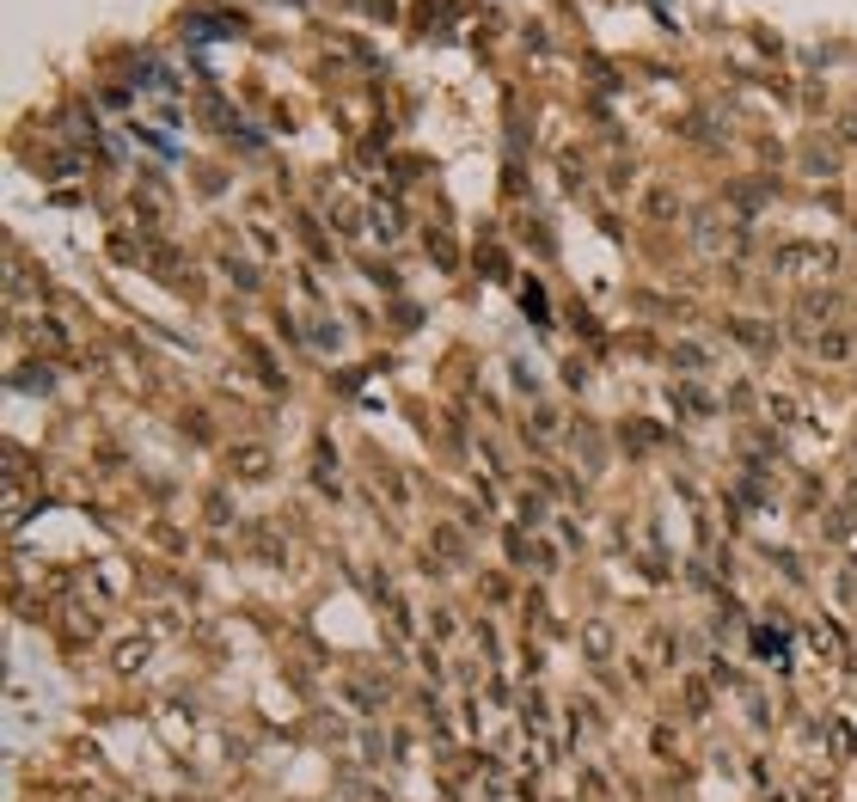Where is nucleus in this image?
I'll return each instance as SVG.
<instances>
[{
	"label": "nucleus",
	"instance_id": "obj_9",
	"mask_svg": "<svg viewBox=\"0 0 857 802\" xmlns=\"http://www.w3.org/2000/svg\"><path fill=\"white\" fill-rule=\"evenodd\" d=\"M809 643H815V656H827V662H851L845 631H839L833 619H815V625H809Z\"/></svg>",
	"mask_w": 857,
	"mask_h": 802
},
{
	"label": "nucleus",
	"instance_id": "obj_8",
	"mask_svg": "<svg viewBox=\"0 0 857 802\" xmlns=\"http://www.w3.org/2000/svg\"><path fill=\"white\" fill-rule=\"evenodd\" d=\"M576 643H582V656H588V662H613V643H619V637H613V625H607V619H582Z\"/></svg>",
	"mask_w": 857,
	"mask_h": 802
},
{
	"label": "nucleus",
	"instance_id": "obj_13",
	"mask_svg": "<svg viewBox=\"0 0 857 802\" xmlns=\"http://www.w3.org/2000/svg\"><path fill=\"white\" fill-rule=\"evenodd\" d=\"M576 447H582L588 472H600V466H607V441H600V429H594V423H576Z\"/></svg>",
	"mask_w": 857,
	"mask_h": 802
},
{
	"label": "nucleus",
	"instance_id": "obj_2",
	"mask_svg": "<svg viewBox=\"0 0 857 802\" xmlns=\"http://www.w3.org/2000/svg\"><path fill=\"white\" fill-rule=\"evenodd\" d=\"M270 472H276V454H270L264 441H233L227 447V478L233 484H264Z\"/></svg>",
	"mask_w": 857,
	"mask_h": 802
},
{
	"label": "nucleus",
	"instance_id": "obj_19",
	"mask_svg": "<svg viewBox=\"0 0 857 802\" xmlns=\"http://www.w3.org/2000/svg\"><path fill=\"white\" fill-rule=\"evenodd\" d=\"M766 417L790 429V423H802V405H796V398H790V392H772V398H766Z\"/></svg>",
	"mask_w": 857,
	"mask_h": 802
},
{
	"label": "nucleus",
	"instance_id": "obj_3",
	"mask_svg": "<svg viewBox=\"0 0 857 802\" xmlns=\"http://www.w3.org/2000/svg\"><path fill=\"white\" fill-rule=\"evenodd\" d=\"M723 331L747 349V356H778V331L766 325V319H747V313H735V319H723Z\"/></svg>",
	"mask_w": 857,
	"mask_h": 802
},
{
	"label": "nucleus",
	"instance_id": "obj_26",
	"mask_svg": "<svg viewBox=\"0 0 857 802\" xmlns=\"http://www.w3.org/2000/svg\"><path fill=\"white\" fill-rule=\"evenodd\" d=\"M331 227H337V233H362V209H356V203L343 196V203L331 209Z\"/></svg>",
	"mask_w": 857,
	"mask_h": 802
},
{
	"label": "nucleus",
	"instance_id": "obj_17",
	"mask_svg": "<svg viewBox=\"0 0 857 802\" xmlns=\"http://www.w3.org/2000/svg\"><path fill=\"white\" fill-rule=\"evenodd\" d=\"M521 717H527V729H533V735H545V723H551V705H545V692H533V686L521 692Z\"/></svg>",
	"mask_w": 857,
	"mask_h": 802
},
{
	"label": "nucleus",
	"instance_id": "obj_15",
	"mask_svg": "<svg viewBox=\"0 0 857 802\" xmlns=\"http://www.w3.org/2000/svg\"><path fill=\"white\" fill-rule=\"evenodd\" d=\"M515 527H527V533L545 527V496H539V490H521V496H515Z\"/></svg>",
	"mask_w": 857,
	"mask_h": 802
},
{
	"label": "nucleus",
	"instance_id": "obj_25",
	"mask_svg": "<svg viewBox=\"0 0 857 802\" xmlns=\"http://www.w3.org/2000/svg\"><path fill=\"white\" fill-rule=\"evenodd\" d=\"M313 484H319V490H337V454H331V447H319V460H313Z\"/></svg>",
	"mask_w": 857,
	"mask_h": 802
},
{
	"label": "nucleus",
	"instance_id": "obj_21",
	"mask_svg": "<svg viewBox=\"0 0 857 802\" xmlns=\"http://www.w3.org/2000/svg\"><path fill=\"white\" fill-rule=\"evenodd\" d=\"M221 270H227V276H233V288H245V294H258V282H264V276H258V264H245V258H227Z\"/></svg>",
	"mask_w": 857,
	"mask_h": 802
},
{
	"label": "nucleus",
	"instance_id": "obj_18",
	"mask_svg": "<svg viewBox=\"0 0 857 802\" xmlns=\"http://www.w3.org/2000/svg\"><path fill=\"white\" fill-rule=\"evenodd\" d=\"M368 227L380 233V245H392V239H398V209H392V203H374V209H368Z\"/></svg>",
	"mask_w": 857,
	"mask_h": 802
},
{
	"label": "nucleus",
	"instance_id": "obj_29",
	"mask_svg": "<svg viewBox=\"0 0 857 802\" xmlns=\"http://www.w3.org/2000/svg\"><path fill=\"white\" fill-rule=\"evenodd\" d=\"M203 509H209V521H215V527H227V521H233V503H227V490H209V503H203Z\"/></svg>",
	"mask_w": 857,
	"mask_h": 802
},
{
	"label": "nucleus",
	"instance_id": "obj_33",
	"mask_svg": "<svg viewBox=\"0 0 857 802\" xmlns=\"http://www.w3.org/2000/svg\"><path fill=\"white\" fill-rule=\"evenodd\" d=\"M711 686H735V668L723 656H711Z\"/></svg>",
	"mask_w": 857,
	"mask_h": 802
},
{
	"label": "nucleus",
	"instance_id": "obj_6",
	"mask_svg": "<svg viewBox=\"0 0 857 802\" xmlns=\"http://www.w3.org/2000/svg\"><path fill=\"white\" fill-rule=\"evenodd\" d=\"M668 405H674L680 417H692V423H698V417H711V411H717V398L704 392L698 380H674V386H668Z\"/></svg>",
	"mask_w": 857,
	"mask_h": 802
},
{
	"label": "nucleus",
	"instance_id": "obj_16",
	"mask_svg": "<svg viewBox=\"0 0 857 802\" xmlns=\"http://www.w3.org/2000/svg\"><path fill=\"white\" fill-rule=\"evenodd\" d=\"M423 245H429V258H435L441 270H460V245H453V233L435 227V233H423Z\"/></svg>",
	"mask_w": 857,
	"mask_h": 802
},
{
	"label": "nucleus",
	"instance_id": "obj_24",
	"mask_svg": "<svg viewBox=\"0 0 857 802\" xmlns=\"http://www.w3.org/2000/svg\"><path fill=\"white\" fill-rule=\"evenodd\" d=\"M178 429H184L190 441H215V423H209V411H184V417H178Z\"/></svg>",
	"mask_w": 857,
	"mask_h": 802
},
{
	"label": "nucleus",
	"instance_id": "obj_12",
	"mask_svg": "<svg viewBox=\"0 0 857 802\" xmlns=\"http://www.w3.org/2000/svg\"><path fill=\"white\" fill-rule=\"evenodd\" d=\"M680 705H686V717H711V680L686 674V680H680Z\"/></svg>",
	"mask_w": 857,
	"mask_h": 802
},
{
	"label": "nucleus",
	"instance_id": "obj_31",
	"mask_svg": "<svg viewBox=\"0 0 857 802\" xmlns=\"http://www.w3.org/2000/svg\"><path fill=\"white\" fill-rule=\"evenodd\" d=\"M453 631H460V625H453V613L435 607V613H429V637H453Z\"/></svg>",
	"mask_w": 857,
	"mask_h": 802
},
{
	"label": "nucleus",
	"instance_id": "obj_23",
	"mask_svg": "<svg viewBox=\"0 0 857 802\" xmlns=\"http://www.w3.org/2000/svg\"><path fill=\"white\" fill-rule=\"evenodd\" d=\"M753 649H760V656H766L772 668H790V662H784V656H790V649H784V637H772V631H753Z\"/></svg>",
	"mask_w": 857,
	"mask_h": 802
},
{
	"label": "nucleus",
	"instance_id": "obj_10",
	"mask_svg": "<svg viewBox=\"0 0 857 802\" xmlns=\"http://www.w3.org/2000/svg\"><path fill=\"white\" fill-rule=\"evenodd\" d=\"M809 349H815L821 362H851V331H845V325H827V331H815Z\"/></svg>",
	"mask_w": 857,
	"mask_h": 802
},
{
	"label": "nucleus",
	"instance_id": "obj_30",
	"mask_svg": "<svg viewBox=\"0 0 857 802\" xmlns=\"http://www.w3.org/2000/svg\"><path fill=\"white\" fill-rule=\"evenodd\" d=\"M625 441L643 454V447H655V429H649V423H625Z\"/></svg>",
	"mask_w": 857,
	"mask_h": 802
},
{
	"label": "nucleus",
	"instance_id": "obj_5",
	"mask_svg": "<svg viewBox=\"0 0 857 802\" xmlns=\"http://www.w3.org/2000/svg\"><path fill=\"white\" fill-rule=\"evenodd\" d=\"M343 698L362 717H374V711H386V680L380 674H343Z\"/></svg>",
	"mask_w": 857,
	"mask_h": 802
},
{
	"label": "nucleus",
	"instance_id": "obj_28",
	"mask_svg": "<svg viewBox=\"0 0 857 802\" xmlns=\"http://www.w3.org/2000/svg\"><path fill=\"white\" fill-rule=\"evenodd\" d=\"M527 429H533V435H539V441H551V435H558V429H564V423H558V411H551V405H539V411H533V423H527Z\"/></svg>",
	"mask_w": 857,
	"mask_h": 802
},
{
	"label": "nucleus",
	"instance_id": "obj_14",
	"mask_svg": "<svg viewBox=\"0 0 857 802\" xmlns=\"http://www.w3.org/2000/svg\"><path fill=\"white\" fill-rule=\"evenodd\" d=\"M668 362H674V368H680L686 380H692V374H704V368H711V356H704V349H698V343H668Z\"/></svg>",
	"mask_w": 857,
	"mask_h": 802
},
{
	"label": "nucleus",
	"instance_id": "obj_7",
	"mask_svg": "<svg viewBox=\"0 0 857 802\" xmlns=\"http://www.w3.org/2000/svg\"><path fill=\"white\" fill-rule=\"evenodd\" d=\"M147 656H154V631H141V637H123V643L111 649V668L129 680V674H141V668H147Z\"/></svg>",
	"mask_w": 857,
	"mask_h": 802
},
{
	"label": "nucleus",
	"instance_id": "obj_35",
	"mask_svg": "<svg viewBox=\"0 0 857 802\" xmlns=\"http://www.w3.org/2000/svg\"><path fill=\"white\" fill-rule=\"evenodd\" d=\"M839 588H845V600H851V607H857V564L845 570V582H839Z\"/></svg>",
	"mask_w": 857,
	"mask_h": 802
},
{
	"label": "nucleus",
	"instance_id": "obj_1",
	"mask_svg": "<svg viewBox=\"0 0 857 802\" xmlns=\"http://www.w3.org/2000/svg\"><path fill=\"white\" fill-rule=\"evenodd\" d=\"M772 264L784 270V276H827L839 258H833V245H809V239H790V245H778L772 252Z\"/></svg>",
	"mask_w": 857,
	"mask_h": 802
},
{
	"label": "nucleus",
	"instance_id": "obj_36",
	"mask_svg": "<svg viewBox=\"0 0 857 802\" xmlns=\"http://www.w3.org/2000/svg\"><path fill=\"white\" fill-rule=\"evenodd\" d=\"M374 802H386V796H374Z\"/></svg>",
	"mask_w": 857,
	"mask_h": 802
},
{
	"label": "nucleus",
	"instance_id": "obj_22",
	"mask_svg": "<svg viewBox=\"0 0 857 802\" xmlns=\"http://www.w3.org/2000/svg\"><path fill=\"white\" fill-rule=\"evenodd\" d=\"M386 619H392V631H398V637H411V631H417V613H411V600H398V594L386 600Z\"/></svg>",
	"mask_w": 857,
	"mask_h": 802
},
{
	"label": "nucleus",
	"instance_id": "obj_34",
	"mask_svg": "<svg viewBox=\"0 0 857 802\" xmlns=\"http://www.w3.org/2000/svg\"><path fill=\"white\" fill-rule=\"evenodd\" d=\"M839 141H845V147H857V111H851V117L839 123Z\"/></svg>",
	"mask_w": 857,
	"mask_h": 802
},
{
	"label": "nucleus",
	"instance_id": "obj_11",
	"mask_svg": "<svg viewBox=\"0 0 857 802\" xmlns=\"http://www.w3.org/2000/svg\"><path fill=\"white\" fill-rule=\"evenodd\" d=\"M802 166L815 178H839V147L833 141H802Z\"/></svg>",
	"mask_w": 857,
	"mask_h": 802
},
{
	"label": "nucleus",
	"instance_id": "obj_4",
	"mask_svg": "<svg viewBox=\"0 0 857 802\" xmlns=\"http://www.w3.org/2000/svg\"><path fill=\"white\" fill-rule=\"evenodd\" d=\"M429 558H435L441 570H453V564H466V558H472V545H466V533H460V527L435 521V527H429Z\"/></svg>",
	"mask_w": 857,
	"mask_h": 802
},
{
	"label": "nucleus",
	"instance_id": "obj_32",
	"mask_svg": "<svg viewBox=\"0 0 857 802\" xmlns=\"http://www.w3.org/2000/svg\"><path fill=\"white\" fill-rule=\"evenodd\" d=\"M478 588H484V600H496V607L509 600V582H502V576H478Z\"/></svg>",
	"mask_w": 857,
	"mask_h": 802
},
{
	"label": "nucleus",
	"instance_id": "obj_20",
	"mask_svg": "<svg viewBox=\"0 0 857 802\" xmlns=\"http://www.w3.org/2000/svg\"><path fill=\"white\" fill-rule=\"evenodd\" d=\"M374 484H380V490H386V496H392V503H398V509H405V503H411V490H405V478H398V472H392V466H386V460H380V466H374Z\"/></svg>",
	"mask_w": 857,
	"mask_h": 802
},
{
	"label": "nucleus",
	"instance_id": "obj_27",
	"mask_svg": "<svg viewBox=\"0 0 857 802\" xmlns=\"http://www.w3.org/2000/svg\"><path fill=\"white\" fill-rule=\"evenodd\" d=\"M649 215H655V221L680 215V196H674V190H649Z\"/></svg>",
	"mask_w": 857,
	"mask_h": 802
}]
</instances>
